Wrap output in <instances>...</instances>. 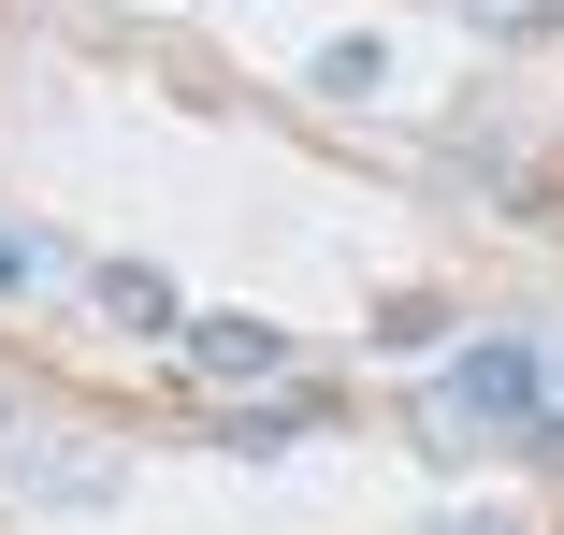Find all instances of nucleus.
Wrapping results in <instances>:
<instances>
[{"mask_svg":"<svg viewBox=\"0 0 564 535\" xmlns=\"http://www.w3.org/2000/svg\"><path fill=\"white\" fill-rule=\"evenodd\" d=\"M0 449H15V391H0Z\"/></svg>","mask_w":564,"mask_h":535,"instance_id":"6e6552de","label":"nucleus"},{"mask_svg":"<svg viewBox=\"0 0 564 535\" xmlns=\"http://www.w3.org/2000/svg\"><path fill=\"white\" fill-rule=\"evenodd\" d=\"M377 73H391L377 44H333V58H318V87H333V101H377Z\"/></svg>","mask_w":564,"mask_h":535,"instance_id":"20e7f679","label":"nucleus"},{"mask_svg":"<svg viewBox=\"0 0 564 535\" xmlns=\"http://www.w3.org/2000/svg\"><path fill=\"white\" fill-rule=\"evenodd\" d=\"M420 419H434V435H521V449H550V463H564V419H550V362H535L521 334L464 348V362H448V391H434Z\"/></svg>","mask_w":564,"mask_h":535,"instance_id":"f257e3e1","label":"nucleus"},{"mask_svg":"<svg viewBox=\"0 0 564 535\" xmlns=\"http://www.w3.org/2000/svg\"><path fill=\"white\" fill-rule=\"evenodd\" d=\"M15 275H30V247H15V232H0V290H15Z\"/></svg>","mask_w":564,"mask_h":535,"instance_id":"423d86ee","label":"nucleus"},{"mask_svg":"<svg viewBox=\"0 0 564 535\" xmlns=\"http://www.w3.org/2000/svg\"><path fill=\"white\" fill-rule=\"evenodd\" d=\"M87 290H101V318H117V334H174V348H188V304H174L160 261H101Z\"/></svg>","mask_w":564,"mask_h":535,"instance_id":"7ed1b4c3","label":"nucleus"},{"mask_svg":"<svg viewBox=\"0 0 564 535\" xmlns=\"http://www.w3.org/2000/svg\"><path fill=\"white\" fill-rule=\"evenodd\" d=\"M464 15H492V30H521V44H535V30H564V0H464Z\"/></svg>","mask_w":564,"mask_h":535,"instance_id":"39448f33","label":"nucleus"},{"mask_svg":"<svg viewBox=\"0 0 564 535\" xmlns=\"http://www.w3.org/2000/svg\"><path fill=\"white\" fill-rule=\"evenodd\" d=\"M188 376H203V391H275V376H290V334L247 318V304H217V318H188Z\"/></svg>","mask_w":564,"mask_h":535,"instance_id":"f03ea898","label":"nucleus"},{"mask_svg":"<svg viewBox=\"0 0 564 535\" xmlns=\"http://www.w3.org/2000/svg\"><path fill=\"white\" fill-rule=\"evenodd\" d=\"M434 535H521V521H434Z\"/></svg>","mask_w":564,"mask_h":535,"instance_id":"0eeeda50","label":"nucleus"}]
</instances>
